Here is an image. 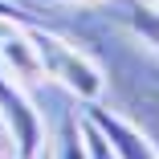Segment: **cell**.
<instances>
[{
	"instance_id": "cell-5",
	"label": "cell",
	"mask_w": 159,
	"mask_h": 159,
	"mask_svg": "<svg viewBox=\"0 0 159 159\" xmlns=\"http://www.w3.org/2000/svg\"><path fill=\"white\" fill-rule=\"evenodd\" d=\"M0 70L20 86H33V82L45 78L41 61H37V49H33V37H29V25L0 20Z\"/></svg>"
},
{
	"instance_id": "cell-7",
	"label": "cell",
	"mask_w": 159,
	"mask_h": 159,
	"mask_svg": "<svg viewBox=\"0 0 159 159\" xmlns=\"http://www.w3.org/2000/svg\"><path fill=\"white\" fill-rule=\"evenodd\" d=\"M118 16H122V25H126V33L135 37V45H143L147 53L159 57V4H147V0H126Z\"/></svg>"
},
{
	"instance_id": "cell-9",
	"label": "cell",
	"mask_w": 159,
	"mask_h": 159,
	"mask_svg": "<svg viewBox=\"0 0 159 159\" xmlns=\"http://www.w3.org/2000/svg\"><path fill=\"white\" fill-rule=\"evenodd\" d=\"M0 20H16V25H45V16H33L29 8H20L16 0H0Z\"/></svg>"
},
{
	"instance_id": "cell-11",
	"label": "cell",
	"mask_w": 159,
	"mask_h": 159,
	"mask_svg": "<svg viewBox=\"0 0 159 159\" xmlns=\"http://www.w3.org/2000/svg\"><path fill=\"white\" fill-rule=\"evenodd\" d=\"M49 4H102V0H49Z\"/></svg>"
},
{
	"instance_id": "cell-6",
	"label": "cell",
	"mask_w": 159,
	"mask_h": 159,
	"mask_svg": "<svg viewBox=\"0 0 159 159\" xmlns=\"http://www.w3.org/2000/svg\"><path fill=\"white\" fill-rule=\"evenodd\" d=\"M45 159H86V131H82V114L66 110L57 122V131H45Z\"/></svg>"
},
{
	"instance_id": "cell-12",
	"label": "cell",
	"mask_w": 159,
	"mask_h": 159,
	"mask_svg": "<svg viewBox=\"0 0 159 159\" xmlns=\"http://www.w3.org/2000/svg\"><path fill=\"white\" fill-rule=\"evenodd\" d=\"M147 4H159V0H147Z\"/></svg>"
},
{
	"instance_id": "cell-10",
	"label": "cell",
	"mask_w": 159,
	"mask_h": 159,
	"mask_svg": "<svg viewBox=\"0 0 159 159\" xmlns=\"http://www.w3.org/2000/svg\"><path fill=\"white\" fill-rule=\"evenodd\" d=\"M0 159H12V143H8V131L0 126Z\"/></svg>"
},
{
	"instance_id": "cell-4",
	"label": "cell",
	"mask_w": 159,
	"mask_h": 159,
	"mask_svg": "<svg viewBox=\"0 0 159 159\" xmlns=\"http://www.w3.org/2000/svg\"><path fill=\"white\" fill-rule=\"evenodd\" d=\"M82 114L102 131V139H106V147L114 151V159H159V151H155V143L139 131V126L126 118V114H118V110H110L102 98H94V102H82Z\"/></svg>"
},
{
	"instance_id": "cell-13",
	"label": "cell",
	"mask_w": 159,
	"mask_h": 159,
	"mask_svg": "<svg viewBox=\"0 0 159 159\" xmlns=\"http://www.w3.org/2000/svg\"><path fill=\"white\" fill-rule=\"evenodd\" d=\"M37 159H45V151H41V155H37Z\"/></svg>"
},
{
	"instance_id": "cell-2",
	"label": "cell",
	"mask_w": 159,
	"mask_h": 159,
	"mask_svg": "<svg viewBox=\"0 0 159 159\" xmlns=\"http://www.w3.org/2000/svg\"><path fill=\"white\" fill-rule=\"evenodd\" d=\"M29 37H33V49H37V61H41V74H45L49 82H57L74 102L106 98L102 66H98L86 49H78L74 41H66L61 33H53L49 25H29Z\"/></svg>"
},
{
	"instance_id": "cell-8",
	"label": "cell",
	"mask_w": 159,
	"mask_h": 159,
	"mask_svg": "<svg viewBox=\"0 0 159 159\" xmlns=\"http://www.w3.org/2000/svg\"><path fill=\"white\" fill-rule=\"evenodd\" d=\"M82 131H86V159H114V151L106 147L102 131H98V126H94L86 114H82Z\"/></svg>"
},
{
	"instance_id": "cell-3",
	"label": "cell",
	"mask_w": 159,
	"mask_h": 159,
	"mask_svg": "<svg viewBox=\"0 0 159 159\" xmlns=\"http://www.w3.org/2000/svg\"><path fill=\"white\" fill-rule=\"evenodd\" d=\"M0 126L8 131L12 143V159H37L45 147V118L37 110V102L29 98V90L20 82H12L0 70Z\"/></svg>"
},
{
	"instance_id": "cell-1",
	"label": "cell",
	"mask_w": 159,
	"mask_h": 159,
	"mask_svg": "<svg viewBox=\"0 0 159 159\" xmlns=\"http://www.w3.org/2000/svg\"><path fill=\"white\" fill-rule=\"evenodd\" d=\"M102 78H106L110 98L122 106L118 114H126L159 151V57L155 53H147V57L118 53L114 66H102Z\"/></svg>"
}]
</instances>
